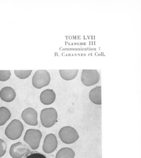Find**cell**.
I'll list each match as a JSON object with an SVG mask.
<instances>
[{
	"instance_id": "4fadbf2b",
	"label": "cell",
	"mask_w": 141,
	"mask_h": 158,
	"mask_svg": "<svg viewBox=\"0 0 141 158\" xmlns=\"http://www.w3.org/2000/svg\"><path fill=\"white\" fill-rule=\"evenodd\" d=\"M78 70H59L60 76L64 80L70 81L74 79L78 74Z\"/></svg>"
},
{
	"instance_id": "3957f363",
	"label": "cell",
	"mask_w": 141,
	"mask_h": 158,
	"mask_svg": "<svg viewBox=\"0 0 141 158\" xmlns=\"http://www.w3.org/2000/svg\"><path fill=\"white\" fill-rule=\"evenodd\" d=\"M57 118V112L54 108H46L41 112V123L44 127H52L56 123Z\"/></svg>"
},
{
	"instance_id": "2e32d148",
	"label": "cell",
	"mask_w": 141,
	"mask_h": 158,
	"mask_svg": "<svg viewBox=\"0 0 141 158\" xmlns=\"http://www.w3.org/2000/svg\"><path fill=\"white\" fill-rule=\"evenodd\" d=\"M32 70H26V71H18L15 70V74L16 76L21 79H25L30 76Z\"/></svg>"
},
{
	"instance_id": "6da1fadb",
	"label": "cell",
	"mask_w": 141,
	"mask_h": 158,
	"mask_svg": "<svg viewBox=\"0 0 141 158\" xmlns=\"http://www.w3.org/2000/svg\"><path fill=\"white\" fill-rule=\"evenodd\" d=\"M24 130L23 124L19 120L14 119L6 127V136L11 140H16L21 137Z\"/></svg>"
},
{
	"instance_id": "d6986e66",
	"label": "cell",
	"mask_w": 141,
	"mask_h": 158,
	"mask_svg": "<svg viewBox=\"0 0 141 158\" xmlns=\"http://www.w3.org/2000/svg\"><path fill=\"white\" fill-rule=\"evenodd\" d=\"M6 144L3 139H0V158L3 156L6 152Z\"/></svg>"
},
{
	"instance_id": "e0dca14e",
	"label": "cell",
	"mask_w": 141,
	"mask_h": 158,
	"mask_svg": "<svg viewBox=\"0 0 141 158\" xmlns=\"http://www.w3.org/2000/svg\"><path fill=\"white\" fill-rule=\"evenodd\" d=\"M11 76V72L9 70L8 71H2L0 70V81H7Z\"/></svg>"
},
{
	"instance_id": "277c9868",
	"label": "cell",
	"mask_w": 141,
	"mask_h": 158,
	"mask_svg": "<svg viewBox=\"0 0 141 158\" xmlns=\"http://www.w3.org/2000/svg\"><path fill=\"white\" fill-rule=\"evenodd\" d=\"M51 77L46 70H38L35 72L32 78V84L35 88L40 89L50 84Z\"/></svg>"
},
{
	"instance_id": "7a4b0ae2",
	"label": "cell",
	"mask_w": 141,
	"mask_h": 158,
	"mask_svg": "<svg viewBox=\"0 0 141 158\" xmlns=\"http://www.w3.org/2000/svg\"><path fill=\"white\" fill-rule=\"evenodd\" d=\"M42 135L40 130L35 129H28L25 133L24 140L32 149L36 150L40 146Z\"/></svg>"
},
{
	"instance_id": "9a60e30c",
	"label": "cell",
	"mask_w": 141,
	"mask_h": 158,
	"mask_svg": "<svg viewBox=\"0 0 141 158\" xmlns=\"http://www.w3.org/2000/svg\"><path fill=\"white\" fill-rule=\"evenodd\" d=\"M11 114L10 111L5 107L0 108V126L4 125L9 120Z\"/></svg>"
},
{
	"instance_id": "8992f818",
	"label": "cell",
	"mask_w": 141,
	"mask_h": 158,
	"mask_svg": "<svg viewBox=\"0 0 141 158\" xmlns=\"http://www.w3.org/2000/svg\"><path fill=\"white\" fill-rule=\"evenodd\" d=\"M82 82L86 86H91L97 84L100 80V75L96 70H83L82 72Z\"/></svg>"
},
{
	"instance_id": "5bb4252c",
	"label": "cell",
	"mask_w": 141,
	"mask_h": 158,
	"mask_svg": "<svg viewBox=\"0 0 141 158\" xmlns=\"http://www.w3.org/2000/svg\"><path fill=\"white\" fill-rule=\"evenodd\" d=\"M75 152L70 148H65L59 150L55 158H74Z\"/></svg>"
},
{
	"instance_id": "ac0fdd59",
	"label": "cell",
	"mask_w": 141,
	"mask_h": 158,
	"mask_svg": "<svg viewBox=\"0 0 141 158\" xmlns=\"http://www.w3.org/2000/svg\"><path fill=\"white\" fill-rule=\"evenodd\" d=\"M24 158H47L45 155L38 152H29Z\"/></svg>"
},
{
	"instance_id": "5b68a950",
	"label": "cell",
	"mask_w": 141,
	"mask_h": 158,
	"mask_svg": "<svg viewBox=\"0 0 141 158\" xmlns=\"http://www.w3.org/2000/svg\"><path fill=\"white\" fill-rule=\"evenodd\" d=\"M58 135L61 141L65 144H72L76 142L79 138V135L77 131L73 127L66 126L62 127Z\"/></svg>"
},
{
	"instance_id": "52a82bcc",
	"label": "cell",
	"mask_w": 141,
	"mask_h": 158,
	"mask_svg": "<svg viewBox=\"0 0 141 158\" xmlns=\"http://www.w3.org/2000/svg\"><path fill=\"white\" fill-rule=\"evenodd\" d=\"M29 152L28 147L21 142L13 144L9 150V154L13 158H22Z\"/></svg>"
},
{
	"instance_id": "30bf717a",
	"label": "cell",
	"mask_w": 141,
	"mask_h": 158,
	"mask_svg": "<svg viewBox=\"0 0 141 158\" xmlns=\"http://www.w3.org/2000/svg\"><path fill=\"white\" fill-rule=\"evenodd\" d=\"M56 94L53 89H46L40 95V100L45 105H50L55 100Z\"/></svg>"
},
{
	"instance_id": "9c48e42d",
	"label": "cell",
	"mask_w": 141,
	"mask_h": 158,
	"mask_svg": "<svg viewBox=\"0 0 141 158\" xmlns=\"http://www.w3.org/2000/svg\"><path fill=\"white\" fill-rule=\"evenodd\" d=\"M58 147V140L56 137L53 134H49L46 136L44 140L43 150L45 153H52Z\"/></svg>"
},
{
	"instance_id": "7c38bea8",
	"label": "cell",
	"mask_w": 141,
	"mask_h": 158,
	"mask_svg": "<svg viewBox=\"0 0 141 158\" xmlns=\"http://www.w3.org/2000/svg\"><path fill=\"white\" fill-rule=\"evenodd\" d=\"M89 98L94 104L101 105V86L96 87L92 89L89 93Z\"/></svg>"
},
{
	"instance_id": "8fae6325",
	"label": "cell",
	"mask_w": 141,
	"mask_h": 158,
	"mask_svg": "<svg viewBox=\"0 0 141 158\" xmlns=\"http://www.w3.org/2000/svg\"><path fill=\"white\" fill-rule=\"evenodd\" d=\"M0 98L5 102H11L15 98L16 93L11 87H5L0 91Z\"/></svg>"
},
{
	"instance_id": "ba28073f",
	"label": "cell",
	"mask_w": 141,
	"mask_h": 158,
	"mask_svg": "<svg viewBox=\"0 0 141 158\" xmlns=\"http://www.w3.org/2000/svg\"><path fill=\"white\" fill-rule=\"evenodd\" d=\"M21 118L27 124L32 126L38 125V114L32 108H28L23 111L21 113Z\"/></svg>"
}]
</instances>
